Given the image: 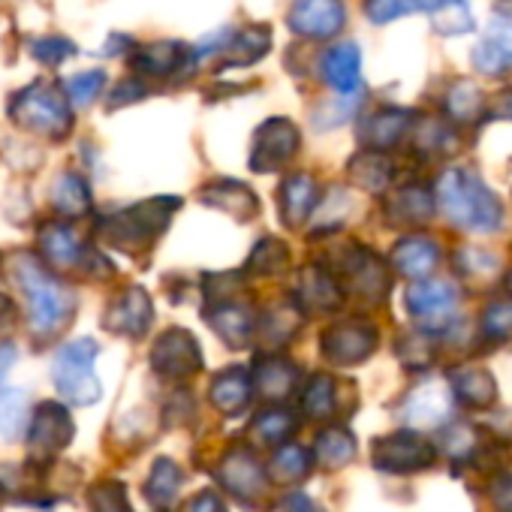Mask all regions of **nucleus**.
Here are the masks:
<instances>
[{
	"instance_id": "7ed1b4c3",
	"label": "nucleus",
	"mask_w": 512,
	"mask_h": 512,
	"mask_svg": "<svg viewBox=\"0 0 512 512\" xmlns=\"http://www.w3.org/2000/svg\"><path fill=\"white\" fill-rule=\"evenodd\" d=\"M16 278H19V287L28 299V314H31V329L37 335H52L58 332L67 317L73 314V296L58 284L52 281L31 256H22L19 266H16Z\"/></svg>"
},
{
	"instance_id": "e433bc0d",
	"label": "nucleus",
	"mask_w": 512,
	"mask_h": 512,
	"mask_svg": "<svg viewBox=\"0 0 512 512\" xmlns=\"http://www.w3.org/2000/svg\"><path fill=\"white\" fill-rule=\"evenodd\" d=\"M187 512H223V506H220L211 494H202V497H196V500L187 506Z\"/></svg>"
},
{
	"instance_id": "4be33fe9",
	"label": "nucleus",
	"mask_w": 512,
	"mask_h": 512,
	"mask_svg": "<svg viewBox=\"0 0 512 512\" xmlns=\"http://www.w3.org/2000/svg\"><path fill=\"white\" fill-rule=\"evenodd\" d=\"M28 52H31V58L37 61V64H43V67H61L64 61H70L76 52H79V46L70 40V37H37V40H31L28 43Z\"/></svg>"
},
{
	"instance_id": "6e6552de",
	"label": "nucleus",
	"mask_w": 512,
	"mask_h": 512,
	"mask_svg": "<svg viewBox=\"0 0 512 512\" xmlns=\"http://www.w3.org/2000/svg\"><path fill=\"white\" fill-rule=\"evenodd\" d=\"M193 52L178 43V40H157V43H145L133 52L130 64L139 76H151V79H166L172 73H178L184 64H193Z\"/></svg>"
},
{
	"instance_id": "7c9ffc66",
	"label": "nucleus",
	"mask_w": 512,
	"mask_h": 512,
	"mask_svg": "<svg viewBox=\"0 0 512 512\" xmlns=\"http://www.w3.org/2000/svg\"><path fill=\"white\" fill-rule=\"evenodd\" d=\"M317 455H320L323 464H344V461L353 455V443H350L347 434L329 431V434H323V440H320V446H317Z\"/></svg>"
},
{
	"instance_id": "1a4fd4ad",
	"label": "nucleus",
	"mask_w": 512,
	"mask_h": 512,
	"mask_svg": "<svg viewBox=\"0 0 512 512\" xmlns=\"http://www.w3.org/2000/svg\"><path fill=\"white\" fill-rule=\"evenodd\" d=\"M320 73L326 79V85L332 91H338L341 97H350L359 91L362 85V52L356 43H335L332 49H326V55L320 58Z\"/></svg>"
},
{
	"instance_id": "423d86ee",
	"label": "nucleus",
	"mask_w": 512,
	"mask_h": 512,
	"mask_svg": "<svg viewBox=\"0 0 512 512\" xmlns=\"http://www.w3.org/2000/svg\"><path fill=\"white\" fill-rule=\"evenodd\" d=\"M299 148V130L293 121L287 118H272L260 127L253 139V154H250V166L256 172H272L278 166H284Z\"/></svg>"
},
{
	"instance_id": "c9c22d12",
	"label": "nucleus",
	"mask_w": 512,
	"mask_h": 512,
	"mask_svg": "<svg viewBox=\"0 0 512 512\" xmlns=\"http://www.w3.org/2000/svg\"><path fill=\"white\" fill-rule=\"evenodd\" d=\"M16 347L13 344H0V380H4L10 374V368L16 365Z\"/></svg>"
},
{
	"instance_id": "2eb2a0df",
	"label": "nucleus",
	"mask_w": 512,
	"mask_h": 512,
	"mask_svg": "<svg viewBox=\"0 0 512 512\" xmlns=\"http://www.w3.org/2000/svg\"><path fill=\"white\" fill-rule=\"evenodd\" d=\"M374 350V332L365 329L362 323H347L338 326L329 338H326V353L335 362H359L362 356H368Z\"/></svg>"
},
{
	"instance_id": "393cba45",
	"label": "nucleus",
	"mask_w": 512,
	"mask_h": 512,
	"mask_svg": "<svg viewBox=\"0 0 512 512\" xmlns=\"http://www.w3.org/2000/svg\"><path fill=\"white\" fill-rule=\"evenodd\" d=\"M28 422V398L19 389H0V431L16 437Z\"/></svg>"
},
{
	"instance_id": "4468645a",
	"label": "nucleus",
	"mask_w": 512,
	"mask_h": 512,
	"mask_svg": "<svg viewBox=\"0 0 512 512\" xmlns=\"http://www.w3.org/2000/svg\"><path fill=\"white\" fill-rule=\"evenodd\" d=\"M40 250H43L46 260L55 263V266H73V263H79V256L85 253V247H82V241H79V235H76V229L70 223H49V226H43Z\"/></svg>"
},
{
	"instance_id": "5701e85b",
	"label": "nucleus",
	"mask_w": 512,
	"mask_h": 512,
	"mask_svg": "<svg viewBox=\"0 0 512 512\" xmlns=\"http://www.w3.org/2000/svg\"><path fill=\"white\" fill-rule=\"evenodd\" d=\"M103 88H106V73L103 70H82V73H76V76H70L64 82V91H67V97H70V103L76 109L91 106L103 94Z\"/></svg>"
},
{
	"instance_id": "20e7f679",
	"label": "nucleus",
	"mask_w": 512,
	"mask_h": 512,
	"mask_svg": "<svg viewBox=\"0 0 512 512\" xmlns=\"http://www.w3.org/2000/svg\"><path fill=\"white\" fill-rule=\"evenodd\" d=\"M97 344L91 338L61 347L55 359V386L70 404H94L100 398V380L94 374Z\"/></svg>"
},
{
	"instance_id": "c85d7f7f",
	"label": "nucleus",
	"mask_w": 512,
	"mask_h": 512,
	"mask_svg": "<svg viewBox=\"0 0 512 512\" xmlns=\"http://www.w3.org/2000/svg\"><path fill=\"white\" fill-rule=\"evenodd\" d=\"M422 4H425V0H365V16L374 25H389L395 19L410 16Z\"/></svg>"
},
{
	"instance_id": "ddd939ff",
	"label": "nucleus",
	"mask_w": 512,
	"mask_h": 512,
	"mask_svg": "<svg viewBox=\"0 0 512 512\" xmlns=\"http://www.w3.org/2000/svg\"><path fill=\"white\" fill-rule=\"evenodd\" d=\"M151 323V302L145 299L142 290H130L121 302L109 308L106 326L121 335H142Z\"/></svg>"
},
{
	"instance_id": "a878e982",
	"label": "nucleus",
	"mask_w": 512,
	"mask_h": 512,
	"mask_svg": "<svg viewBox=\"0 0 512 512\" xmlns=\"http://www.w3.org/2000/svg\"><path fill=\"white\" fill-rule=\"evenodd\" d=\"M178 479H181L178 467H175L172 461H166V458H163V461L154 467V473H151V479H148V485H145V494L151 497V503L163 506V503H169V500L175 497V491H178Z\"/></svg>"
},
{
	"instance_id": "f257e3e1",
	"label": "nucleus",
	"mask_w": 512,
	"mask_h": 512,
	"mask_svg": "<svg viewBox=\"0 0 512 512\" xmlns=\"http://www.w3.org/2000/svg\"><path fill=\"white\" fill-rule=\"evenodd\" d=\"M10 118L37 136L61 139L73 127V103L64 85L52 82H31L10 100Z\"/></svg>"
},
{
	"instance_id": "39448f33",
	"label": "nucleus",
	"mask_w": 512,
	"mask_h": 512,
	"mask_svg": "<svg viewBox=\"0 0 512 512\" xmlns=\"http://www.w3.org/2000/svg\"><path fill=\"white\" fill-rule=\"evenodd\" d=\"M287 25L302 40H335L347 25L344 0H293Z\"/></svg>"
},
{
	"instance_id": "2f4dec72",
	"label": "nucleus",
	"mask_w": 512,
	"mask_h": 512,
	"mask_svg": "<svg viewBox=\"0 0 512 512\" xmlns=\"http://www.w3.org/2000/svg\"><path fill=\"white\" fill-rule=\"evenodd\" d=\"M91 506L94 512H127V494L118 482H109L91 491Z\"/></svg>"
},
{
	"instance_id": "0eeeda50",
	"label": "nucleus",
	"mask_w": 512,
	"mask_h": 512,
	"mask_svg": "<svg viewBox=\"0 0 512 512\" xmlns=\"http://www.w3.org/2000/svg\"><path fill=\"white\" fill-rule=\"evenodd\" d=\"M473 67L488 79L512 73V19H494L473 46Z\"/></svg>"
},
{
	"instance_id": "c756f323",
	"label": "nucleus",
	"mask_w": 512,
	"mask_h": 512,
	"mask_svg": "<svg viewBox=\"0 0 512 512\" xmlns=\"http://www.w3.org/2000/svg\"><path fill=\"white\" fill-rule=\"evenodd\" d=\"M458 395L470 404H488L494 398V386L491 377L482 371H464L458 374Z\"/></svg>"
},
{
	"instance_id": "bb28decb",
	"label": "nucleus",
	"mask_w": 512,
	"mask_h": 512,
	"mask_svg": "<svg viewBox=\"0 0 512 512\" xmlns=\"http://www.w3.org/2000/svg\"><path fill=\"white\" fill-rule=\"evenodd\" d=\"M452 299H455V293L449 284H425L410 293V308L416 314H437V311H446L452 305Z\"/></svg>"
},
{
	"instance_id": "f8f14e48",
	"label": "nucleus",
	"mask_w": 512,
	"mask_h": 512,
	"mask_svg": "<svg viewBox=\"0 0 512 512\" xmlns=\"http://www.w3.org/2000/svg\"><path fill=\"white\" fill-rule=\"evenodd\" d=\"M272 49V28L266 25H250L244 31H235L229 49L223 52L226 67H250L260 61Z\"/></svg>"
},
{
	"instance_id": "4c0bfd02",
	"label": "nucleus",
	"mask_w": 512,
	"mask_h": 512,
	"mask_svg": "<svg viewBox=\"0 0 512 512\" xmlns=\"http://www.w3.org/2000/svg\"><path fill=\"white\" fill-rule=\"evenodd\" d=\"M497 115H509V118H512V91H506V94L497 100Z\"/></svg>"
},
{
	"instance_id": "dca6fc26",
	"label": "nucleus",
	"mask_w": 512,
	"mask_h": 512,
	"mask_svg": "<svg viewBox=\"0 0 512 512\" xmlns=\"http://www.w3.org/2000/svg\"><path fill=\"white\" fill-rule=\"evenodd\" d=\"M377 461L389 470H413V467H425L431 461V449L422 440L401 434V437L377 443Z\"/></svg>"
},
{
	"instance_id": "b1692460",
	"label": "nucleus",
	"mask_w": 512,
	"mask_h": 512,
	"mask_svg": "<svg viewBox=\"0 0 512 512\" xmlns=\"http://www.w3.org/2000/svg\"><path fill=\"white\" fill-rule=\"evenodd\" d=\"M434 260H437V247L431 241H404V247H398L395 253L398 269L407 275H428Z\"/></svg>"
},
{
	"instance_id": "412c9836",
	"label": "nucleus",
	"mask_w": 512,
	"mask_h": 512,
	"mask_svg": "<svg viewBox=\"0 0 512 512\" xmlns=\"http://www.w3.org/2000/svg\"><path fill=\"white\" fill-rule=\"evenodd\" d=\"M446 112L461 121V124H470L482 115V94L476 85L470 82H455L452 91L446 94Z\"/></svg>"
},
{
	"instance_id": "9b49d317",
	"label": "nucleus",
	"mask_w": 512,
	"mask_h": 512,
	"mask_svg": "<svg viewBox=\"0 0 512 512\" xmlns=\"http://www.w3.org/2000/svg\"><path fill=\"white\" fill-rule=\"evenodd\" d=\"M73 437V422L67 416L64 407L58 404H43L34 416V428H31V443L40 452H58L70 443Z\"/></svg>"
},
{
	"instance_id": "aec40b11",
	"label": "nucleus",
	"mask_w": 512,
	"mask_h": 512,
	"mask_svg": "<svg viewBox=\"0 0 512 512\" xmlns=\"http://www.w3.org/2000/svg\"><path fill=\"white\" fill-rule=\"evenodd\" d=\"M52 202L64 214H82L91 205V190H88V184H85L82 175L64 172V175H58V181L52 187Z\"/></svg>"
},
{
	"instance_id": "cd10ccee",
	"label": "nucleus",
	"mask_w": 512,
	"mask_h": 512,
	"mask_svg": "<svg viewBox=\"0 0 512 512\" xmlns=\"http://www.w3.org/2000/svg\"><path fill=\"white\" fill-rule=\"evenodd\" d=\"M247 401V380L241 371H229L214 383V404L226 413L238 410Z\"/></svg>"
},
{
	"instance_id": "9d476101",
	"label": "nucleus",
	"mask_w": 512,
	"mask_h": 512,
	"mask_svg": "<svg viewBox=\"0 0 512 512\" xmlns=\"http://www.w3.org/2000/svg\"><path fill=\"white\" fill-rule=\"evenodd\" d=\"M154 368L169 377H184L199 368V350L193 347L190 335L184 332H169L163 341L154 347Z\"/></svg>"
},
{
	"instance_id": "6ab92c4d",
	"label": "nucleus",
	"mask_w": 512,
	"mask_h": 512,
	"mask_svg": "<svg viewBox=\"0 0 512 512\" xmlns=\"http://www.w3.org/2000/svg\"><path fill=\"white\" fill-rule=\"evenodd\" d=\"M281 193H284V196H281V205H284L287 223H302V220L311 214L314 202H317V184H314L308 175H293V178H287V184H284Z\"/></svg>"
},
{
	"instance_id": "a211bd4d",
	"label": "nucleus",
	"mask_w": 512,
	"mask_h": 512,
	"mask_svg": "<svg viewBox=\"0 0 512 512\" xmlns=\"http://www.w3.org/2000/svg\"><path fill=\"white\" fill-rule=\"evenodd\" d=\"M410 121L413 118L401 109H383L362 124V142H368L371 148H389L404 136Z\"/></svg>"
},
{
	"instance_id": "f704fd0d",
	"label": "nucleus",
	"mask_w": 512,
	"mask_h": 512,
	"mask_svg": "<svg viewBox=\"0 0 512 512\" xmlns=\"http://www.w3.org/2000/svg\"><path fill=\"white\" fill-rule=\"evenodd\" d=\"M256 428H263V431H266V437L272 434V440H281V437H284V431L290 428V419H287V416L272 413V416H263L260 422H256Z\"/></svg>"
},
{
	"instance_id": "f3484780",
	"label": "nucleus",
	"mask_w": 512,
	"mask_h": 512,
	"mask_svg": "<svg viewBox=\"0 0 512 512\" xmlns=\"http://www.w3.org/2000/svg\"><path fill=\"white\" fill-rule=\"evenodd\" d=\"M431 28L440 37H461L473 31V13L467 0H425Z\"/></svg>"
},
{
	"instance_id": "473e14b6",
	"label": "nucleus",
	"mask_w": 512,
	"mask_h": 512,
	"mask_svg": "<svg viewBox=\"0 0 512 512\" xmlns=\"http://www.w3.org/2000/svg\"><path fill=\"white\" fill-rule=\"evenodd\" d=\"M482 329L494 338H512V308L509 305H494L485 320H482Z\"/></svg>"
},
{
	"instance_id": "72a5a7b5",
	"label": "nucleus",
	"mask_w": 512,
	"mask_h": 512,
	"mask_svg": "<svg viewBox=\"0 0 512 512\" xmlns=\"http://www.w3.org/2000/svg\"><path fill=\"white\" fill-rule=\"evenodd\" d=\"M142 97H145V85H142V82H136V79H127V82H121V85L112 91V97H109V109H118V106L133 103V100H142Z\"/></svg>"
},
{
	"instance_id": "f03ea898",
	"label": "nucleus",
	"mask_w": 512,
	"mask_h": 512,
	"mask_svg": "<svg viewBox=\"0 0 512 512\" xmlns=\"http://www.w3.org/2000/svg\"><path fill=\"white\" fill-rule=\"evenodd\" d=\"M440 205L464 229H494L500 223V202L467 169H449L440 178Z\"/></svg>"
}]
</instances>
